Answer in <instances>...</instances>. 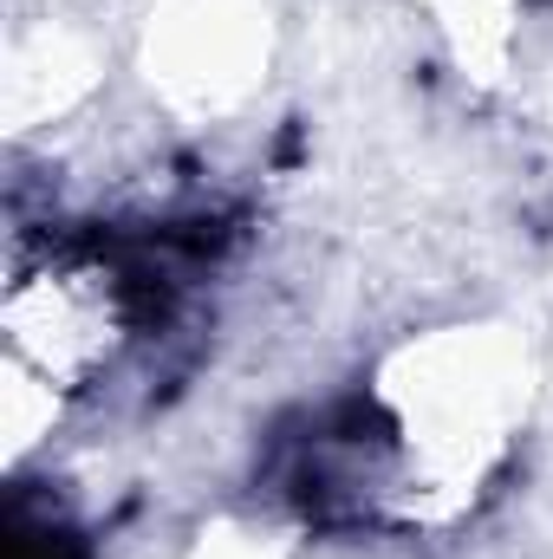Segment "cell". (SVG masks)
<instances>
[{"label": "cell", "mask_w": 553, "mask_h": 559, "mask_svg": "<svg viewBox=\"0 0 553 559\" xmlns=\"http://www.w3.org/2000/svg\"><path fill=\"white\" fill-rule=\"evenodd\" d=\"M156 338V280L85 228H13L0 280L7 449L26 462L39 436L98 404Z\"/></svg>", "instance_id": "1"}, {"label": "cell", "mask_w": 553, "mask_h": 559, "mask_svg": "<svg viewBox=\"0 0 553 559\" xmlns=\"http://www.w3.org/2000/svg\"><path fill=\"white\" fill-rule=\"evenodd\" d=\"M416 13L469 59V52H495L515 39V20H528L534 0H411Z\"/></svg>", "instance_id": "2"}]
</instances>
